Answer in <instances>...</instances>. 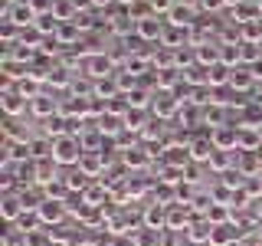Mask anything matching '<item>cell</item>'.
Returning a JSON list of instances; mask_svg holds the SVG:
<instances>
[{
	"mask_svg": "<svg viewBox=\"0 0 262 246\" xmlns=\"http://www.w3.org/2000/svg\"><path fill=\"white\" fill-rule=\"evenodd\" d=\"M82 154H85V145H82V138L76 135V131L53 138V161H56V164H62V168H72V164L82 161Z\"/></svg>",
	"mask_w": 262,
	"mask_h": 246,
	"instance_id": "cell-1",
	"label": "cell"
},
{
	"mask_svg": "<svg viewBox=\"0 0 262 246\" xmlns=\"http://www.w3.org/2000/svg\"><path fill=\"white\" fill-rule=\"evenodd\" d=\"M36 10L27 4V0H13V4H7L4 7V20H10L13 27H20V30H27V27H33L36 23Z\"/></svg>",
	"mask_w": 262,
	"mask_h": 246,
	"instance_id": "cell-2",
	"label": "cell"
},
{
	"mask_svg": "<svg viewBox=\"0 0 262 246\" xmlns=\"http://www.w3.org/2000/svg\"><path fill=\"white\" fill-rule=\"evenodd\" d=\"M190 223H193V210L187 207V203H174V207H167V230L184 233V230H190Z\"/></svg>",
	"mask_w": 262,
	"mask_h": 246,
	"instance_id": "cell-3",
	"label": "cell"
},
{
	"mask_svg": "<svg viewBox=\"0 0 262 246\" xmlns=\"http://www.w3.org/2000/svg\"><path fill=\"white\" fill-rule=\"evenodd\" d=\"M66 210H69V207H66V200H53V197H46V200L36 207L39 220H43V227H46V223H59V220L66 217Z\"/></svg>",
	"mask_w": 262,
	"mask_h": 246,
	"instance_id": "cell-4",
	"label": "cell"
},
{
	"mask_svg": "<svg viewBox=\"0 0 262 246\" xmlns=\"http://www.w3.org/2000/svg\"><path fill=\"white\" fill-rule=\"evenodd\" d=\"M27 105H30V98L20 92V89H13V86H4V112L10 115V118H16L20 112H27Z\"/></svg>",
	"mask_w": 262,
	"mask_h": 246,
	"instance_id": "cell-5",
	"label": "cell"
},
{
	"mask_svg": "<svg viewBox=\"0 0 262 246\" xmlns=\"http://www.w3.org/2000/svg\"><path fill=\"white\" fill-rule=\"evenodd\" d=\"M187 148H190V161H207V164L213 158V151H216V145H213L210 135H200V138H193V141H187Z\"/></svg>",
	"mask_w": 262,
	"mask_h": 246,
	"instance_id": "cell-6",
	"label": "cell"
},
{
	"mask_svg": "<svg viewBox=\"0 0 262 246\" xmlns=\"http://www.w3.org/2000/svg\"><path fill=\"white\" fill-rule=\"evenodd\" d=\"M79 171L85 177H95V174H105V151H85L79 161Z\"/></svg>",
	"mask_w": 262,
	"mask_h": 246,
	"instance_id": "cell-7",
	"label": "cell"
},
{
	"mask_svg": "<svg viewBox=\"0 0 262 246\" xmlns=\"http://www.w3.org/2000/svg\"><path fill=\"white\" fill-rule=\"evenodd\" d=\"M0 213H4L7 223H16V220H20L23 213H27V203H23V197L7 194V197H4V203H0Z\"/></svg>",
	"mask_w": 262,
	"mask_h": 246,
	"instance_id": "cell-8",
	"label": "cell"
},
{
	"mask_svg": "<svg viewBox=\"0 0 262 246\" xmlns=\"http://www.w3.org/2000/svg\"><path fill=\"white\" fill-rule=\"evenodd\" d=\"M59 109H62V105L56 102L53 95H46V92H39V95L30 102V112H33V115H39V118H49V115L59 112Z\"/></svg>",
	"mask_w": 262,
	"mask_h": 246,
	"instance_id": "cell-9",
	"label": "cell"
},
{
	"mask_svg": "<svg viewBox=\"0 0 262 246\" xmlns=\"http://www.w3.org/2000/svg\"><path fill=\"white\" fill-rule=\"evenodd\" d=\"M138 36L141 39H161L164 36V20L161 16H147V20H138Z\"/></svg>",
	"mask_w": 262,
	"mask_h": 246,
	"instance_id": "cell-10",
	"label": "cell"
},
{
	"mask_svg": "<svg viewBox=\"0 0 262 246\" xmlns=\"http://www.w3.org/2000/svg\"><path fill=\"white\" fill-rule=\"evenodd\" d=\"M213 230H216V227L203 217V220H196V223H190V230H187V240L196 243V246H200V243H210L213 240Z\"/></svg>",
	"mask_w": 262,
	"mask_h": 246,
	"instance_id": "cell-11",
	"label": "cell"
},
{
	"mask_svg": "<svg viewBox=\"0 0 262 246\" xmlns=\"http://www.w3.org/2000/svg\"><path fill=\"white\" fill-rule=\"evenodd\" d=\"M151 109H154V115H158V118H170V115L180 112V98H174L170 92H161V98L151 105Z\"/></svg>",
	"mask_w": 262,
	"mask_h": 246,
	"instance_id": "cell-12",
	"label": "cell"
},
{
	"mask_svg": "<svg viewBox=\"0 0 262 246\" xmlns=\"http://www.w3.org/2000/svg\"><path fill=\"white\" fill-rule=\"evenodd\" d=\"M164 161H167L174 171H184V164L190 161V148H187V145H167V154H164Z\"/></svg>",
	"mask_w": 262,
	"mask_h": 246,
	"instance_id": "cell-13",
	"label": "cell"
},
{
	"mask_svg": "<svg viewBox=\"0 0 262 246\" xmlns=\"http://www.w3.org/2000/svg\"><path fill=\"white\" fill-rule=\"evenodd\" d=\"M85 72H89V76H95V79L112 76V59L105 53H98V56H92V59H85Z\"/></svg>",
	"mask_w": 262,
	"mask_h": 246,
	"instance_id": "cell-14",
	"label": "cell"
},
{
	"mask_svg": "<svg viewBox=\"0 0 262 246\" xmlns=\"http://www.w3.org/2000/svg\"><path fill=\"white\" fill-rule=\"evenodd\" d=\"M161 233L164 230H151V227H141L131 233V240H135V246H161Z\"/></svg>",
	"mask_w": 262,
	"mask_h": 246,
	"instance_id": "cell-15",
	"label": "cell"
},
{
	"mask_svg": "<svg viewBox=\"0 0 262 246\" xmlns=\"http://www.w3.org/2000/svg\"><path fill=\"white\" fill-rule=\"evenodd\" d=\"M167 16H170V27H184V30H187V27L193 23V7H184V10H180V7L174 4Z\"/></svg>",
	"mask_w": 262,
	"mask_h": 246,
	"instance_id": "cell-16",
	"label": "cell"
},
{
	"mask_svg": "<svg viewBox=\"0 0 262 246\" xmlns=\"http://www.w3.org/2000/svg\"><path fill=\"white\" fill-rule=\"evenodd\" d=\"M147 158H151V154H147L144 148H128V151L121 154L125 168H144V164H147Z\"/></svg>",
	"mask_w": 262,
	"mask_h": 246,
	"instance_id": "cell-17",
	"label": "cell"
},
{
	"mask_svg": "<svg viewBox=\"0 0 262 246\" xmlns=\"http://www.w3.org/2000/svg\"><path fill=\"white\" fill-rule=\"evenodd\" d=\"M203 217H207L213 227H220V223H229V203H210V210L203 213Z\"/></svg>",
	"mask_w": 262,
	"mask_h": 246,
	"instance_id": "cell-18",
	"label": "cell"
},
{
	"mask_svg": "<svg viewBox=\"0 0 262 246\" xmlns=\"http://www.w3.org/2000/svg\"><path fill=\"white\" fill-rule=\"evenodd\" d=\"M128 16L131 20H147V16H154V7H151V0H135V4H128Z\"/></svg>",
	"mask_w": 262,
	"mask_h": 246,
	"instance_id": "cell-19",
	"label": "cell"
},
{
	"mask_svg": "<svg viewBox=\"0 0 262 246\" xmlns=\"http://www.w3.org/2000/svg\"><path fill=\"white\" fill-rule=\"evenodd\" d=\"M252 82H256V72H249V69H243V66H236V69H233V79H229V86H233V89H249Z\"/></svg>",
	"mask_w": 262,
	"mask_h": 246,
	"instance_id": "cell-20",
	"label": "cell"
},
{
	"mask_svg": "<svg viewBox=\"0 0 262 246\" xmlns=\"http://www.w3.org/2000/svg\"><path fill=\"white\" fill-rule=\"evenodd\" d=\"M33 27H36L39 33H43V36H49V33H53V36H56V33H59V27H62V23L56 20L53 13H43V16H36V23H33Z\"/></svg>",
	"mask_w": 262,
	"mask_h": 246,
	"instance_id": "cell-21",
	"label": "cell"
},
{
	"mask_svg": "<svg viewBox=\"0 0 262 246\" xmlns=\"http://www.w3.org/2000/svg\"><path fill=\"white\" fill-rule=\"evenodd\" d=\"M144 109H128V115H125V128L128 131H144Z\"/></svg>",
	"mask_w": 262,
	"mask_h": 246,
	"instance_id": "cell-22",
	"label": "cell"
},
{
	"mask_svg": "<svg viewBox=\"0 0 262 246\" xmlns=\"http://www.w3.org/2000/svg\"><path fill=\"white\" fill-rule=\"evenodd\" d=\"M121 125H125V118H118V115H102V121H98V131H102V135H118Z\"/></svg>",
	"mask_w": 262,
	"mask_h": 246,
	"instance_id": "cell-23",
	"label": "cell"
},
{
	"mask_svg": "<svg viewBox=\"0 0 262 246\" xmlns=\"http://www.w3.org/2000/svg\"><path fill=\"white\" fill-rule=\"evenodd\" d=\"M82 200H85L89 207H102V200H105V187H85Z\"/></svg>",
	"mask_w": 262,
	"mask_h": 246,
	"instance_id": "cell-24",
	"label": "cell"
},
{
	"mask_svg": "<svg viewBox=\"0 0 262 246\" xmlns=\"http://www.w3.org/2000/svg\"><path fill=\"white\" fill-rule=\"evenodd\" d=\"M66 187H69V194H85V174H82V171H72L69 177H66Z\"/></svg>",
	"mask_w": 262,
	"mask_h": 246,
	"instance_id": "cell-25",
	"label": "cell"
},
{
	"mask_svg": "<svg viewBox=\"0 0 262 246\" xmlns=\"http://www.w3.org/2000/svg\"><path fill=\"white\" fill-rule=\"evenodd\" d=\"M184 36H187V30H184V27H170L161 39H164V43H170V46H177V43H184Z\"/></svg>",
	"mask_w": 262,
	"mask_h": 246,
	"instance_id": "cell-26",
	"label": "cell"
},
{
	"mask_svg": "<svg viewBox=\"0 0 262 246\" xmlns=\"http://www.w3.org/2000/svg\"><path fill=\"white\" fill-rule=\"evenodd\" d=\"M46 82H49V86H69V69H56Z\"/></svg>",
	"mask_w": 262,
	"mask_h": 246,
	"instance_id": "cell-27",
	"label": "cell"
},
{
	"mask_svg": "<svg viewBox=\"0 0 262 246\" xmlns=\"http://www.w3.org/2000/svg\"><path fill=\"white\" fill-rule=\"evenodd\" d=\"M177 240H180L177 230H164L161 233V246H177Z\"/></svg>",
	"mask_w": 262,
	"mask_h": 246,
	"instance_id": "cell-28",
	"label": "cell"
},
{
	"mask_svg": "<svg viewBox=\"0 0 262 246\" xmlns=\"http://www.w3.org/2000/svg\"><path fill=\"white\" fill-rule=\"evenodd\" d=\"M151 7H154V13H170V7H174V0H151Z\"/></svg>",
	"mask_w": 262,
	"mask_h": 246,
	"instance_id": "cell-29",
	"label": "cell"
},
{
	"mask_svg": "<svg viewBox=\"0 0 262 246\" xmlns=\"http://www.w3.org/2000/svg\"><path fill=\"white\" fill-rule=\"evenodd\" d=\"M229 246H246V243H243V240H236V243H229Z\"/></svg>",
	"mask_w": 262,
	"mask_h": 246,
	"instance_id": "cell-30",
	"label": "cell"
},
{
	"mask_svg": "<svg viewBox=\"0 0 262 246\" xmlns=\"http://www.w3.org/2000/svg\"><path fill=\"white\" fill-rule=\"evenodd\" d=\"M256 236H259V240H262V223H259V233H256Z\"/></svg>",
	"mask_w": 262,
	"mask_h": 246,
	"instance_id": "cell-31",
	"label": "cell"
},
{
	"mask_svg": "<svg viewBox=\"0 0 262 246\" xmlns=\"http://www.w3.org/2000/svg\"><path fill=\"white\" fill-rule=\"evenodd\" d=\"M226 4H243V0H226Z\"/></svg>",
	"mask_w": 262,
	"mask_h": 246,
	"instance_id": "cell-32",
	"label": "cell"
},
{
	"mask_svg": "<svg viewBox=\"0 0 262 246\" xmlns=\"http://www.w3.org/2000/svg\"><path fill=\"white\" fill-rule=\"evenodd\" d=\"M256 7H259V10H262V0H256Z\"/></svg>",
	"mask_w": 262,
	"mask_h": 246,
	"instance_id": "cell-33",
	"label": "cell"
},
{
	"mask_svg": "<svg viewBox=\"0 0 262 246\" xmlns=\"http://www.w3.org/2000/svg\"><path fill=\"white\" fill-rule=\"evenodd\" d=\"M10 4H13V0H10Z\"/></svg>",
	"mask_w": 262,
	"mask_h": 246,
	"instance_id": "cell-34",
	"label": "cell"
}]
</instances>
